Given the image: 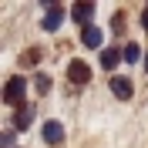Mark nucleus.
Returning <instances> with one entry per match:
<instances>
[{
	"instance_id": "obj_1",
	"label": "nucleus",
	"mask_w": 148,
	"mask_h": 148,
	"mask_svg": "<svg viewBox=\"0 0 148 148\" xmlns=\"http://www.w3.org/2000/svg\"><path fill=\"white\" fill-rule=\"evenodd\" d=\"M24 94H27V81H24V77H10L7 88H3V101L20 108V104H24Z\"/></svg>"
},
{
	"instance_id": "obj_2",
	"label": "nucleus",
	"mask_w": 148,
	"mask_h": 148,
	"mask_svg": "<svg viewBox=\"0 0 148 148\" xmlns=\"http://www.w3.org/2000/svg\"><path fill=\"white\" fill-rule=\"evenodd\" d=\"M108 84H111V94H114L118 101H128L131 94H135V84H131V77H121V74H114Z\"/></svg>"
},
{
	"instance_id": "obj_3",
	"label": "nucleus",
	"mask_w": 148,
	"mask_h": 148,
	"mask_svg": "<svg viewBox=\"0 0 148 148\" xmlns=\"http://www.w3.org/2000/svg\"><path fill=\"white\" fill-rule=\"evenodd\" d=\"M94 3L91 0H84V3H74V10H71V17H74V24H81V27H91V17H94Z\"/></svg>"
},
{
	"instance_id": "obj_4",
	"label": "nucleus",
	"mask_w": 148,
	"mask_h": 148,
	"mask_svg": "<svg viewBox=\"0 0 148 148\" xmlns=\"http://www.w3.org/2000/svg\"><path fill=\"white\" fill-rule=\"evenodd\" d=\"M67 77H71L74 84H88V81H91V67L77 57V61H71V64H67Z\"/></svg>"
},
{
	"instance_id": "obj_5",
	"label": "nucleus",
	"mask_w": 148,
	"mask_h": 148,
	"mask_svg": "<svg viewBox=\"0 0 148 148\" xmlns=\"http://www.w3.org/2000/svg\"><path fill=\"white\" fill-rule=\"evenodd\" d=\"M47 14H44V30H57L61 27V20H64V7L61 3H44Z\"/></svg>"
},
{
	"instance_id": "obj_6",
	"label": "nucleus",
	"mask_w": 148,
	"mask_h": 148,
	"mask_svg": "<svg viewBox=\"0 0 148 148\" xmlns=\"http://www.w3.org/2000/svg\"><path fill=\"white\" fill-rule=\"evenodd\" d=\"M30 121H34V104L24 101L17 111H14V128H17V131H27V128H30Z\"/></svg>"
},
{
	"instance_id": "obj_7",
	"label": "nucleus",
	"mask_w": 148,
	"mask_h": 148,
	"mask_svg": "<svg viewBox=\"0 0 148 148\" xmlns=\"http://www.w3.org/2000/svg\"><path fill=\"white\" fill-rule=\"evenodd\" d=\"M44 141L47 145H61V141H64V125H61V121H44Z\"/></svg>"
},
{
	"instance_id": "obj_8",
	"label": "nucleus",
	"mask_w": 148,
	"mask_h": 148,
	"mask_svg": "<svg viewBox=\"0 0 148 148\" xmlns=\"http://www.w3.org/2000/svg\"><path fill=\"white\" fill-rule=\"evenodd\" d=\"M118 61H125V54H121L118 47H104V51H101V67H104V71H114Z\"/></svg>"
},
{
	"instance_id": "obj_9",
	"label": "nucleus",
	"mask_w": 148,
	"mask_h": 148,
	"mask_svg": "<svg viewBox=\"0 0 148 148\" xmlns=\"http://www.w3.org/2000/svg\"><path fill=\"white\" fill-rule=\"evenodd\" d=\"M81 40H84V47H101V30L94 27H81Z\"/></svg>"
},
{
	"instance_id": "obj_10",
	"label": "nucleus",
	"mask_w": 148,
	"mask_h": 148,
	"mask_svg": "<svg viewBox=\"0 0 148 148\" xmlns=\"http://www.w3.org/2000/svg\"><path fill=\"white\" fill-rule=\"evenodd\" d=\"M121 54H125V61H128V64H135V61H138V57H141V47L135 44V40H128V44H125V51H121Z\"/></svg>"
},
{
	"instance_id": "obj_11",
	"label": "nucleus",
	"mask_w": 148,
	"mask_h": 148,
	"mask_svg": "<svg viewBox=\"0 0 148 148\" xmlns=\"http://www.w3.org/2000/svg\"><path fill=\"white\" fill-rule=\"evenodd\" d=\"M34 88H37L40 94H44V91H51V77H47V74H37V77H34Z\"/></svg>"
},
{
	"instance_id": "obj_12",
	"label": "nucleus",
	"mask_w": 148,
	"mask_h": 148,
	"mask_svg": "<svg viewBox=\"0 0 148 148\" xmlns=\"http://www.w3.org/2000/svg\"><path fill=\"white\" fill-rule=\"evenodd\" d=\"M14 131H17V128H7L3 135H0V145H3V148H14Z\"/></svg>"
},
{
	"instance_id": "obj_13",
	"label": "nucleus",
	"mask_w": 148,
	"mask_h": 148,
	"mask_svg": "<svg viewBox=\"0 0 148 148\" xmlns=\"http://www.w3.org/2000/svg\"><path fill=\"white\" fill-rule=\"evenodd\" d=\"M20 61H24L27 67H34L37 61H40V51H27V57H20Z\"/></svg>"
},
{
	"instance_id": "obj_14",
	"label": "nucleus",
	"mask_w": 148,
	"mask_h": 148,
	"mask_svg": "<svg viewBox=\"0 0 148 148\" xmlns=\"http://www.w3.org/2000/svg\"><path fill=\"white\" fill-rule=\"evenodd\" d=\"M141 27L148 30V3H145V10H141Z\"/></svg>"
},
{
	"instance_id": "obj_15",
	"label": "nucleus",
	"mask_w": 148,
	"mask_h": 148,
	"mask_svg": "<svg viewBox=\"0 0 148 148\" xmlns=\"http://www.w3.org/2000/svg\"><path fill=\"white\" fill-rule=\"evenodd\" d=\"M145 71H148V54H145Z\"/></svg>"
}]
</instances>
